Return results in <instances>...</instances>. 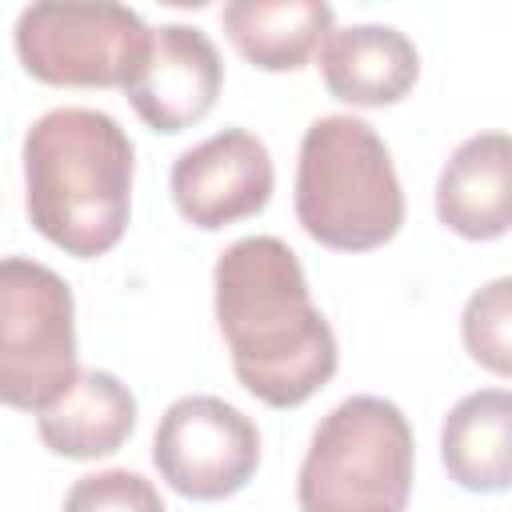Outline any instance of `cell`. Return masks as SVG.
I'll use <instances>...</instances> for the list:
<instances>
[{
	"mask_svg": "<svg viewBox=\"0 0 512 512\" xmlns=\"http://www.w3.org/2000/svg\"><path fill=\"white\" fill-rule=\"evenodd\" d=\"M412 428L384 396H348L312 432L296 476L300 512H404Z\"/></svg>",
	"mask_w": 512,
	"mask_h": 512,
	"instance_id": "4",
	"label": "cell"
},
{
	"mask_svg": "<svg viewBox=\"0 0 512 512\" xmlns=\"http://www.w3.org/2000/svg\"><path fill=\"white\" fill-rule=\"evenodd\" d=\"M172 200L176 212L204 232L228 228L256 216L276 184L272 156L260 136L244 128H224L196 148L180 152L172 164Z\"/></svg>",
	"mask_w": 512,
	"mask_h": 512,
	"instance_id": "8",
	"label": "cell"
},
{
	"mask_svg": "<svg viewBox=\"0 0 512 512\" xmlns=\"http://www.w3.org/2000/svg\"><path fill=\"white\" fill-rule=\"evenodd\" d=\"M220 20L248 64L264 72H292L320 52L336 16L324 0H232Z\"/></svg>",
	"mask_w": 512,
	"mask_h": 512,
	"instance_id": "13",
	"label": "cell"
},
{
	"mask_svg": "<svg viewBox=\"0 0 512 512\" xmlns=\"http://www.w3.org/2000/svg\"><path fill=\"white\" fill-rule=\"evenodd\" d=\"M76 372L72 288L40 260L0 256V404L40 412Z\"/></svg>",
	"mask_w": 512,
	"mask_h": 512,
	"instance_id": "5",
	"label": "cell"
},
{
	"mask_svg": "<svg viewBox=\"0 0 512 512\" xmlns=\"http://www.w3.org/2000/svg\"><path fill=\"white\" fill-rule=\"evenodd\" d=\"M152 28L124 4L44 0L16 20V56L52 88H124L144 64Z\"/></svg>",
	"mask_w": 512,
	"mask_h": 512,
	"instance_id": "6",
	"label": "cell"
},
{
	"mask_svg": "<svg viewBox=\"0 0 512 512\" xmlns=\"http://www.w3.org/2000/svg\"><path fill=\"white\" fill-rule=\"evenodd\" d=\"M316 56L328 92L360 108H384L404 100L420 76L416 44L388 24L332 28Z\"/></svg>",
	"mask_w": 512,
	"mask_h": 512,
	"instance_id": "11",
	"label": "cell"
},
{
	"mask_svg": "<svg viewBox=\"0 0 512 512\" xmlns=\"http://www.w3.org/2000/svg\"><path fill=\"white\" fill-rule=\"evenodd\" d=\"M132 140L96 108H52L24 132V204L32 228L68 256L120 244L132 212Z\"/></svg>",
	"mask_w": 512,
	"mask_h": 512,
	"instance_id": "2",
	"label": "cell"
},
{
	"mask_svg": "<svg viewBox=\"0 0 512 512\" xmlns=\"http://www.w3.org/2000/svg\"><path fill=\"white\" fill-rule=\"evenodd\" d=\"M460 332L476 364H484L496 376H508L512 368V280L508 276L472 292L460 316Z\"/></svg>",
	"mask_w": 512,
	"mask_h": 512,
	"instance_id": "15",
	"label": "cell"
},
{
	"mask_svg": "<svg viewBox=\"0 0 512 512\" xmlns=\"http://www.w3.org/2000/svg\"><path fill=\"white\" fill-rule=\"evenodd\" d=\"M512 396L484 388L464 396L440 428V460L448 480L468 492H504L512 484Z\"/></svg>",
	"mask_w": 512,
	"mask_h": 512,
	"instance_id": "14",
	"label": "cell"
},
{
	"mask_svg": "<svg viewBox=\"0 0 512 512\" xmlns=\"http://www.w3.org/2000/svg\"><path fill=\"white\" fill-rule=\"evenodd\" d=\"M64 512H164V500L152 480L128 468H104L92 476H80L68 496Z\"/></svg>",
	"mask_w": 512,
	"mask_h": 512,
	"instance_id": "16",
	"label": "cell"
},
{
	"mask_svg": "<svg viewBox=\"0 0 512 512\" xmlns=\"http://www.w3.org/2000/svg\"><path fill=\"white\" fill-rule=\"evenodd\" d=\"M436 216L464 240H496L512 224V144L508 132L468 136L436 180Z\"/></svg>",
	"mask_w": 512,
	"mask_h": 512,
	"instance_id": "10",
	"label": "cell"
},
{
	"mask_svg": "<svg viewBox=\"0 0 512 512\" xmlns=\"http://www.w3.org/2000/svg\"><path fill=\"white\" fill-rule=\"evenodd\" d=\"M152 460L172 492L188 500H224L256 476L260 432L220 396H180L156 424Z\"/></svg>",
	"mask_w": 512,
	"mask_h": 512,
	"instance_id": "7",
	"label": "cell"
},
{
	"mask_svg": "<svg viewBox=\"0 0 512 512\" xmlns=\"http://www.w3.org/2000/svg\"><path fill=\"white\" fill-rule=\"evenodd\" d=\"M224 84V64L216 44L192 24L152 28V44L136 76L124 84L136 116L152 132H184L200 124Z\"/></svg>",
	"mask_w": 512,
	"mask_h": 512,
	"instance_id": "9",
	"label": "cell"
},
{
	"mask_svg": "<svg viewBox=\"0 0 512 512\" xmlns=\"http://www.w3.org/2000/svg\"><path fill=\"white\" fill-rule=\"evenodd\" d=\"M136 428V396L112 372L88 368L76 372L72 384L36 412V432L48 452L64 460H96L112 456Z\"/></svg>",
	"mask_w": 512,
	"mask_h": 512,
	"instance_id": "12",
	"label": "cell"
},
{
	"mask_svg": "<svg viewBox=\"0 0 512 512\" xmlns=\"http://www.w3.org/2000/svg\"><path fill=\"white\" fill-rule=\"evenodd\" d=\"M212 288L232 372L256 400L296 408L336 376L340 352L332 324L312 304L304 268L280 236L228 244L216 260Z\"/></svg>",
	"mask_w": 512,
	"mask_h": 512,
	"instance_id": "1",
	"label": "cell"
},
{
	"mask_svg": "<svg viewBox=\"0 0 512 512\" xmlns=\"http://www.w3.org/2000/svg\"><path fill=\"white\" fill-rule=\"evenodd\" d=\"M296 220L336 252L388 244L404 224V192L376 128L360 116L308 124L296 160Z\"/></svg>",
	"mask_w": 512,
	"mask_h": 512,
	"instance_id": "3",
	"label": "cell"
}]
</instances>
